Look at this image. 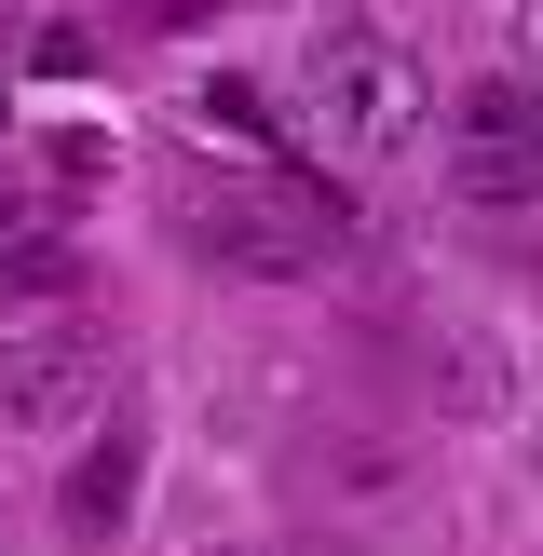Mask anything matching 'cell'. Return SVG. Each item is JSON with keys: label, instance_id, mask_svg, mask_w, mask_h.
Wrapping results in <instances>:
<instances>
[{"label": "cell", "instance_id": "6da1fadb", "mask_svg": "<svg viewBox=\"0 0 543 556\" xmlns=\"http://www.w3.org/2000/svg\"><path fill=\"white\" fill-rule=\"evenodd\" d=\"M299 109H313V136L340 163H394L407 136L434 123V68L380 14H326L313 41H299Z\"/></svg>", "mask_w": 543, "mask_h": 556}, {"label": "cell", "instance_id": "9c48e42d", "mask_svg": "<svg viewBox=\"0 0 543 556\" xmlns=\"http://www.w3.org/2000/svg\"><path fill=\"white\" fill-rule=\"evenodd\" d=\"M530 476H543V421H530Z\"/></svg>", "mask_w": 543, "mask_h": 556}, {"label": "cell", "instance_id": "3957f363", "mask_svg": "<svg viewBox=\"0 0 543 556\" xmlns=\"http://www.w3.org/2000/svg\"><path fill=\"white\" fill-rule=\"evenodd\" d=\"M177 244L204 271H231V286H299L313 244H326V217L286 204L272 177H204V190H177Z\"/></svg>", "mask_w": 543, "mask_h": 556}, {"label": "cell", "instance_id": "52a82bcc", "mask_svg": "<svg viewBox=\"0 0 543 556\" xmlns=\"http://www.w3.org/2000/svg\"><path fill=\"white\" fill-rule=\"evenodd\" d=\"M27 231H41V177H27V163H0V258H14Z\"/></svg>", "mask_w": 543, "mask_h": 556}, {"label": "cell", "instance_id": "277c9868", "mask_svg": "<svg viewBox=\"0 0 543 556\" xmlns=\"http://www.w3.org/2000/svg\"><path fill=\"white\" fill-rule=\"evenodd\" d=\"M96 394H109V326L54 313V326H14V340H0V421H14V434L96 421Z\"/></svg>", "mask_w": 543, "mask_h": 556}, {"label": "cell", "instance_id": "8992f818", "mask_svg": "<svg viewBox=\"0 0 543 556\" xmlns=\"http://www.w3.org/2000/svg\"><path fill=\"white\" fill-rule=\"evenodd\" d=\"M434 380H449V421H503V394H516V367H503V340H489V326H449V340H434Z\"/></svg>", "mask_w": 543, "mask_h": 556}, {"label": "cell", "instance_id": "5b68a950", "mask_svg": "<svg viewBox=\"0 0 543 556\" xmlns=\"http://www.w3.org/2000/svg\"><path fill=\"white\" fill-rule=\"evenodd\" d=\"M136 489H150V434H136V421L81 434L68 489H54V543H68V556H109V543L136 530Z\"/></svg>", "mask_w": 543, "mask_h": 556}, {"label": "cell", "instance_id": "30bf717a", "mask_svg": "<svg viewBox=\"0 0 543 556\" xmlns=\"http://www.w3.org/2000/svg\"><path fill=\"white\" fill-rule=\"evenodd\" d=\"M0 27H14V0H0Z\"/></svg>", "mask_w": 543, "mask_h": 556}, {"label": "cell", "instance_id": "7a4b0ae2", "mask_svg": "<svg viewBox=\"0 0 543 556\" xmlns=\"http://www.w3.org/2000/svg\"><path fill=\"white\" fill-rule=\"evenodd\" d=\"M434 136H449V190L489 217L543 204V68H489L462 81L449 109H434Z\"/></svg>", "mask_w": 543, "mask_h": 556}, {"label": "cell", "instance_id": "ba28073f", "mask_svg": "<svg viewBox=\"0 0 543 556\" xmlns=\"http://www.w3.org/2000/svg\"><path fill=\"white\" fill-rule=\"evenodd\" d=\"M503 41H516V68H543V0H516V14H503Z\"/></svg>", "mask_w": 543, "mask_h": 556}]
</instances>
